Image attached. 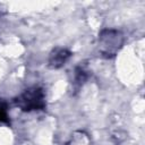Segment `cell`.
<instances>
[{
  "label": "cell",
  "mask_w": 145,
  "mask_h": 145,
  "mask_svg": "<svg viewBox=\"0 0 145 145\" xmlns=\"http://www.w3.org/2000/svg\"><path fill=\"white\" fill-rule=\"evenodd\" d=\"M16 104L23 111H37L45 106V95L41 87H31L16 97Z\"/></svg>",
  "instance_id": "obj_1"
},
{
  "label": "cell",
  "mask_w": 145,
  "mask_h": 145,
  "mask_svg": "<svg viewBox=\"0 0 145 145\" xmlns=\"http://www.w3.org/2000/svg\"><path fill=\"white\" fill-rule=\"evenodd\" d=\"M123 43L122 34L117 29H104L99 35V49L102 56L113 57Z\"/></svg>",
  "instance_id": "obj_2"
},
{
  "label": "cell",
  "mask_w": 145,
  "mask_h": 145,
  "mask_svg": "<svg viewBox=\"0 0 145 145\" xmlns=\"http://www.w3.org/2000/svg\"><path fill=\"white\" fill-rule=\"evenodd\" d=\"M71 52L66 48H54L49 56V66L52 69H59L69 60Z\"/></svg>",
  "instance_id": "obj_3"
},
{
  "label": "cell",
  "mask_w": 145,
  "mask_h": 145,
  "mask_svg": "<svg viewBox=\"0 0 145 145\" xmlns=\"http://www.w3.org/2000/svg\"><path fill=\"white\" fill-rule=\"evenodd\" d=\"M87 78H88V71H87L84 67H82V66L77 67V68L75 69L74 79H72L74 88H76V89L80 88V87L84 85V83L87 80Z\"/></svg>",
  "instance_id": "obj_4"
},
{
  "label": "cell",
  "mask_w": 145,
  "mask_h": 145,
  "mask_svg": "<svg viewBox=\"0 0 145 145\" xmlns=\"http://www.w3.org/2000/svg\"><path fill=\"white\" fill-rule=\"evenodd\" d=\"M0 122H9V117L7 112V104L0 99Z\"/></svg>",
  "instance_id": "obj_5"
}]
</instances>
